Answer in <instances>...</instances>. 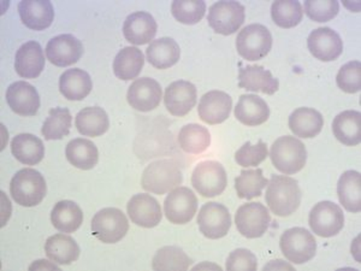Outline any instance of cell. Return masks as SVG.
<instances>
[{
  "label": "cell",
  "mask_w": 361,
  "mask_h": 271,
  "mask_svg": "<svg viewBox=\"0 0 361 271\" xmlns=\"http://www.w3.org/2000/svg\"><path fill=\"white\" fill-rule=\"evenodd\" d=\"M265 200L276 216L287 217L294 214L301 204L298 181L286 175H274L267 183Z\"/></svg>",
  "instance_id": "6da1fadb"
},
{
  "label": "cell",
  "mask_w": 361,
  "mask_h": 271,
  "mask_svg": "<svg viewBox=\"0 0 361 271\" xmlns=\"http://www.w3.org/2000/svg\"><path fill=\"white\" fill-rule=\"evenodd\" d=\"M10 194L18 205L25 207L39 205L47 194L45 177L35 169H21L11 179Z\"/></svg>",
  "instance_id": "7a4b0ae2"
},
{
  "label": "cell",
  "mask_w": 361,
  "mask_h": 271,
  "mask_svg": "<svg viewBox=\"0 0 361 271\" xmlns=\"http://www.w3.org/2000/svg\"><path fill=\"white\" fill-rule=\"evenodd\" d=\"M183 182L180 165L173 159L153 162L145 169L141 177V186L148 193L166 194Z\"/></svg>",
  "instance_id": "3957f363"
},
{
  "label": "cell",
  "mask_w": 361,
  "mask_h": 271,
  "mask_svg": "<svg viewBox=\"0 0 361 271\" xmlns=\"http://www.w3.org/2000/svg\"><path fill=\"white\" fill-rule=\"evenodd\" d=\"M270 158L279 171L294 175L306 165L307 151L304 143L295 136H281L271 146Z\"/></svg>",
  "instance_id": "277c9868"
},
{
  "label": "cell",
  "mask_w": 361,
  "mask_h": 271,
  "mask_svg": "<svg viewBox=\"0 0 361 271\" xmlns=\"http://www.w3.org/2000/svg\"><path fill=\"white\" fill-rule=\"evenodd\" d=\"M279 247L288 262L293 264L307 263L317 253L316 238L301 227L286 230L279 239Z\"/></svg>",
  "instance_id": "5b68a950"
},
{
  "label": "cell",
  "mask_w": 361,
  "mask_h": 271,
  "mask_svg": "<svg viewBox=\"0 0 361 271\" xmlns=\"http://www.w3.org/2000/svg\"><path fill=\"white\" fill-rule=\"evenodd\" d=\"M272 47V35L263 25L253 23L240 30L236 37L238 54L250 62L267 57Z\"/></svg>",
  "instance_id": "8992f818"
},
{
  "label": "cell",
  "mask_w": 361,
  "mask_h": 271,
  "mask_svg": "<svg viewBox=\"0 0 361 271\" xmlns=\"http://www.w3.org/2000/svg\"><path fill=\"white\" fill-rule=\"evenodd\" d=\"M95 238L104 243H117L127 235L129 222L123 211L116 207L100 210L90 224Z\"/></svg>",
  "instance_id": "52a82bcc"
},
{
  "label": "cell",
  "mask_w": 361,
  "mask_h": 271,
  "mask_svg": "<svg viewBox=\"0 0 361 271\" xmlns=\"http://www.w3.org/2000/svg\"><path fill=\"white\" fill-rule=\"evenodd\" d=\"M192 185L202 197H217L228 185L226 169L216 160L200 162L192 174Z\"/></svg>",
  "instance_id": "ba28073f"
},
{
  "label": "cell",
  "mask_w": 361,
  "mask_h": 271,
  "mask_svg": "<svg viewBox=\"0 0 361 271\" xmlns=\"http://www.w3.org/2000/svg\"><path fill=\"white\" fill-rule=\"evenodd\" d=\"M308 224L313 233L320 238H331L343 229L345 214L335 203L329 200L320 202L311 210Z\"/></svg>",
  "instance_id": "9c48e42d"
},
{
  "label": "cell",
  "mask_w": 361,
  "mask_h": 271,
  "mask_svg": "<svg viewBox=\"0 0 361 271\" xmlns=\"http://www.w3.org/2000/svg\"><path fill=\"white\" fill-rule=\"evenodd\" d=\"M270 222V212L262 203L243 204L235 215L238 233L247 239L262 238L269 229Z\"/></svg>",
  "instance_id": "30bf717a"
},
{
  "label": "cell",
  "mask_w": 361,
  "mask_h": 271,
  "mask_svg": "<svg viewBox=\"0 0 361 271\" xmlns=\"http://www.w3.org/2000/svg\"><path fill=\"white\" fill-rule=\"evenodd\" d=\"M245 6L238 1H218L209 8L207 21L214 33L231 35L245 23Z\"/></svg>",
  "instance_id": "8fae6325"
},
{
  "label": "cell",
  "mask_w": 361,
  "mask_h": 271,
  "mask_svg": "<svg viewBox=\"0 0 361 271\" xmlns=\"http://www.w3.org/2000/svg\"><path fill=\"white\" fill-rule=\"evenodd\" d=\"M197 211V195L188 187H176L165 198L164 214L173 224H187Z\"/></svg>",
  "instance_id": "7c38bea8"
},
{
  "label": "cell",
  "mask_w": 361,
  "mask_h": 271,
  "mask_svg": "<svg viewBox=\"0 0 361 271\" xmlns=\"http://www.w3.org/2000/svg\"><path fill=\"white\" fill-rule=\"evenodd\" d=\"M197 226L205 238L211 240L224 238L231 227L229 210L219 203H206L197 214Z\"/></svg>",
  "instance_id": "4fadbf2b"
},
{
  "label": "cell",
  "mask_w": 361,
  "mask_h": 271,
  "mask_svg": "<svg viewBox=\"0 0 361 271\" xmlns=\"http://www.w3.org/2000/svg\"><path fill=\"white\" fill-rule=\"evenodd\" d=\"M82 42L71 34H62L49 40L46 46V58L59 68L73 66L82 57Z\"/></svg>",
  "instance_id": "5bb4252c"
},
{
  "label": "cell",
  "mask_w": 361,
  "mask_h": 271,
  "mask_svg": "<svg viewBox=\"0 0 361 271\" xmlns=\"http://www.w3.org/2000/svg\"><path fill=\"white\" fill-rule=\"evenodd\" d=\"M307 47L313 57L322 62H333L343 52L340 35L329 27H320L308 35Z\"/></svg>",
  "instance_id": "9a60e30c"
},
{
  "label": "cell",
  "mask_w": 361,
  "mask_h": 271,
  "mask_svg": "<svg viewBox=\"0 0 361 271\" xmlns=\"http://www.w3.org/2000/svg\"><path fill=\"white\" fill-rule=\"evenodd\" d=\"M163 98V90L154 78H137L128 90L129 105L137 112H152L159 107Z\"/></svg>",
  "instance_id": "2e32d148"
},
{
  "label": "cell",
  "mask_w": 361,
  "mask_h": 271,
  "mask_svg": "<svg viewBox=\"0 0 361 271\" xmlns=\"http://www.w3.org/2000/svg\"><path fill=\"white\" fill-rule=\"evenodd\" d=\"M197 98V87L185 80H178L165 90V107L175 117H183L195 107Z\"/></svg>",
  "instance_id": "e0dca14e"
},
{
  "label": "cell",
  "mask_w": 361,
  "mask_h": 271,
  "mask_svg": "<svg viewBox=\"0 0 361 271\" xmlns=\"http://www.w3.org/2000/svg\"><path fill=\"white\" fill-rule=\"evenodd\" d=\"M6 102L15 114L22 117L35 116L40 107L37 88L25 81H17L8 86Z\"/></svg>",
  "instance_id": "ac0fdd59"
},
{
  "label": "cell",
  "mask_w": 361,
  "mask_h": 271,
  "mask_svg": "<svg viewBox=\"0 0 361 271\" xmlns=\"http://www.w3.org/2000/svg\"><path fill=\"white\" fill-rule=\"evenodd\" d=\"M127 212L133 223L147 229L158 226L163 218L161 206L149 194H135L128 202Z\"/></svg>",
  "instance_id": "d6986e66"
},
{
  "label": "cell",
  "mask_w": 361,
  "mask_h": 271,
  "mask_svg": "<svg viewBox=\"0 0 361 271\" xmlns=\"http://www.w3.org/2000/svg\"><path fill=\"white\" fill-rule=\"evenodd\" d=\"M231 107L233 98L228 93L222 90H209L200 99L197 114L202 122L214 126L229 119Z\"/></svg>",
  "instance_id": "ffe728a7"
},
{
  "label": "cell",
  "mask_w": 361,
  "mask_h": 271,
  "mask_svg": "<svg viewBox=\"0 0 361 271\" xmlns=\"http://www.w3.org/2000/svg\"><path fill=\"white\" fill-rule=\"evenodd\" d=\"M21 21L32 30H45L54 20V5L49 0H23L18 4Z\"/></svg>",
  "instance_id": "44dd1931"
},
{
  "label": "cell",
  "mask_w": 361,
  "mask_h": 271,
  "mask_svg": "<svg viewBox=\"0 0 361 271\" xmlns=\"http://www.w3.org/2000/svg\"><path fill=\"white\" fill-rule=\"evenodd\" d=\"M157 29L158 25L151 13L137 11L126 18L123 25L124 37L133 45H146L148 42H153Z\"/></svg>",
  "instance_id": "7402d4cb"
},
{
  "label": "cell",
  "mask_w": 361,
  "mask_h": 271,
  "mask_svg": "<svg viewBox=\"0 0 361 271\" xmlns=\"http://www.w3.org/2000/svg\"><path fill=\"white\" fill-rule=\"evenodd\" d=\"M238 87L250 92L272 95L279 90V81L264 66H247L238 71Z\"/></svg>",
  "instance_id": "603a6c76"
},
{
  "label": "cell",
  "mask_w": 361,
  "mask_h": 271,
  "mask_svg": "<svg viewBox=\"0 0 361 271\" xmlns=\"http://www.w3.org/2000/svg\"><path fill=\"white\" fill-rule=\"evenodd\" d=\"M45 68V56L37 42H28L17 49L15 69L23 78H37Z\"/></svg>",
  "instance_id": "cb8c5ba5"
},
{
  "label": "cell",
  "mask_w": 361,
  "mask_h": 271,
  "mask_svg": "<svg viewBox=\"0 0 361 271\" xmlns=\"http://www.w3.org/2000/svg\"><path fill=\"white\" fill-rule=\"evenodd\" d=\"M235 117L247 127H258L270 117V107L263 98L255 95H243L235 107Z\"/></svg>",
  "instance_id": "d4e9b609"
},
{
  "label": "cell",
  "mask_w": 361,
  "mask_h": 271,
  "mask_svg": "<svg viewBox=\"0 0 361 271\" xmlns=\"http://www.w3.org/2000/svg\"><path fill=\"white\" fill-rule=\"evenodd\" d=\"M324 127V119L311 107H299L289 116V128L293 134L302 139L316 138Z\"/></svg>",
  "instance_id": "484cf974"
},
{
  "label": "cell",
  "mask_w": 361,
  "mask_h": 271,
  "mask_svg": "<svg viewBox=\"0 0 361 271\" xmlns=\"http://www.w3.org/2000/svg\"><path fill=\"white\" fill-rule=\"evenodd\" d=\"M80 247L70 235L56 234L46 240L45 253L52 263L70 265L80 257Z\"/></svg>",
  "instance_id": "4316f807"
},
{
  "label": "cell",
  "mask_w": 361,
  "mask_h": 271,
  "mask_svg": "<svg viewBox=\"0 0 361 271\" xmlns=\"http://www.w3.org/2000/svg\"><path fill=\"white\" fill-rule=\"evenodd\" d=\"M146 57L148 63L156 69H169L180 61V46L171 37H160L149 44L146 49Z\"/></svg>",
  "instance_id": "83f0119b"
},
{
  "label": "cell",
  "mask_w": 361,
  "mask_h": 271,
  "mask_svg": "<svg viewBox=\"0 0 361 271\" xmlns=\"http://www.w3.org/2000/svg\"><path fill=\"white\" fill-rule=\"evenodd\" d=\"M11 152L20 163L37 165L44 159L45 146L42 139L28 133L18 134L11 141Z\"/></svg>",
  "instance_id": "f1b7e54d"
},
{
  "label": "cell",
  "mask_w": 361,
  "mask_h": 271,
  "mask_svg": "<svg viewBox=\"0 0 361 271\" xmlns=\"http://www.w3.org/2000/svg\"><path fill=\"white\" fill-rule=\"evenodd\" d=\"M75 127L81 136L98 138L107 132L110 119L103 107H85L76 115Z\"/></svg>",
  "instance_id": "f546056e"
},
{
  "label": "cell",
  "mask_w": 361,
  "mask_h": 271,
  "mask_svg": "<svg viewBox=\"0 0 361 271\" xmlns=\"http://www.w3.org/2000/svg\"><path fill=\"white\" fill-rule=\"evenodd\" d=\"M92 78L82 69L66 70L59 78V90L68 100H83L92 92Z\"/></svg>",
  "instance_id": "4dcf8cb0"
},
{
  "label": "cell",
  "mask_w": 361,
  "mask_h": 271,
  "mask_svg": "<svg viewBox=\"0 0 361 271\" xmlns=\"http://www.w3.org/2000/svg\"><path fill=\"white\" fill-rule=\"evenodd\" d=\"M333 133L341 144L357 146L361 141V114L354 110L341 112L333 122Z\"/></svg>",
  "instance_id": "1f68e13d"
},
{
  "label": "cell",
  "mask_w": 361,
  "mask_h": 271,
  "mask_svg": "<svg viewBox=\"0 0 361 271\" xmlns=\"http://www.w3.org/2000/svg\"><path fill=\"white\" fill-rule=\"evenodd\" d=\"M337 194L341 205L349 212L361 211V175L354 170L342 174L337 183Z\"/></svg>",
  "instance_id": "d6a6232c"
},
{
  "label": "cell",
  "mask_w": 361,
  "mask_h": 271,
  "mask_svg": "<svg viewBox=\"0 0 361 271\" xmlns=\"http://www.w3.org/2000/svg\"><path fill=\"white\" fill-rule=\"evenodd\" d=\"M51 222L61 233H75L82 224V210L71 200L58 202L51 211Z\"/></svg>",
  "instance_id": "836d02e7"
},
{
  "label": "cell",
  "mask_w": 361,
  "mask_h": 271,
  "mask_svg": "<svg viewBox=\"0 0 361 271\" xmlns=\"http://www.w3.org/2000/svg\"><path fill=\"white\" fill-rule=\"evenodd\" d=\"M144 64L145 56L142 51L134 46H127L121 49L116 56L114 73L119 80L130 81L139 76Z\"/></svg>",
  "instance_id": "e575fe53"
},
{
  "label": "cell",
  "mask_w": 361,
  "mask_h": 271,
  "mask_svg": "<svg viewBox=\"0 0 361 271\" xmlns=\"http://www.w3.org/2000/svg\"><path fill=\"white\" fill-rule=\"evenodd\" d=\"M66 156L70 164L81 170H90L98 164V148L94 143L83 138L71 140L66 145Z\"/></svg>",
  "instance_id": "d590c367"
},
{
  "label": "cell",
  "mask_w": 361,
  "mask_h": 271,
  "mask_svg": "<svg viewBox=\"0 0 361 271\" xmlns=\"http://www.w3.org/2000/svg\"><path fill=\"white\" fill-rule=\"evenodd\" d=\"M177 140L185 153L200 155L209 147L211 134L207 128L200 124H185V127L180 128Z\"/></svg>",
  "instance_id": "8d00e7d4"
},
{
  "label": "cell",
  "mask_w": 361,
  "mask_h": 271,
  "mask_svg": "<svg viewBox=\"0 0 361 271\" xmlns=\"http://www.w3.org/2000/svg\"><path fill=\"white\" fill-rule=\"evenodd\" d=\"M267 183L269 181L264 177L262 169H248L235 179V189L240 199L250 200L260 197Z\"/></svg>",
  "instance_id": "74e56055"
},
{
  "label": "cell",
  "mask_w": 361,
  "mask_h": 271,
  "mask_svg": "<svg viewBox=\"0 0 361 271\" xmlns=\"http://www.w3.org/2000/svg\"><path fill=\"white\" fill-rule=\"evenodd\" d=\"M192 263V259L180 247L165 246L157 251L153 257L152 269L157 271H185L188 270Z\"/></svg>",
  "instance_id": "f35d334b"
},
{
  "label": "cell",
  "mask_w": 361,
  "mask_h": 271,
  "mask_svg": "<svg viewBox=\"0 0 361 271\" xmlns=\"http://www.w3.org/2000/svg\"><path fill=\"white\" fill-rule=\"evenodd\" d=\"M272 21L281 28H294L302 21L304 10L295 0H279L271 5Z\"/></svg>",
  "instance_id": "ab89813d"
},
{
  "label": "cell",
  "mask_w": 361,
  "mask_h": 271,
  "mask_svg": "<svg viewBox=\"0 0 361 271\" xmlns=\"http://www.w3.org/2000/svg\"><path fill=\"white\" fill-rule=\"evenodd\" d=\"M73 116L66 107H54L42 126V133L46 140H62L69 136Z\"/></svg>",
  "instance_id": "60d3db41"
},
{
  "label": "cell",
  "mask_w": 361,
  "mask_h": 271,
  "mask_svg": "<svg viewBox=\"0 0 361 271\" xmlns=\"http://www.w3.org/2000/svg\"><path fill=\"white\" fill-rule=\"evenodd\" d=\"M206 13V3L202 0H175L171 4V13L176 21L183 25H197Z\"/></svg>",
  "instance_id": "b9f144b4"
},
{
  "label": "cell",
  "mask_w": 361,
  "mask_h": 271,
  "mask_svg": "<svg viewBox=\"0 0 361 271\" xmlns=\"http://www.w3.org/2000/svg\"><path fill=\"white\" fill-rule=\"evenodd\" d=\"M269 156L267 145L264 141H258V144L252 145L250 141L243 144L235 153V162L243 168L258 167Z\"/></svg>",
  "instance_id": "7bdbcfd3"
},
{
  "label": "cell",
  "mask_w": 361,
  "mask_h": 271,
  "mask_svg": "<svg viewBox=\"0 0 361 271\" xmlns=\"http://www.w3.org/2000/svg\"><path fill=\"white\" fill-rule=\"evenodd\" d=\"M336 83L345 93H357L361 90V63L352 61L342 66L337 74Z\"/></svg>",
  "instance_id": "ee69618b"
},
{
  "label": "cell",
  "mask_w": 361,
  "mask_h": 271,
  "mask_svg": "<svg viewBox=\"0 0 361 271\" xmlns=\"http://www.w3.org/2000/svg\"><path fill=\"white\" fill-rule=\"evenodd\" d=\"M304 6L305 13L308 18L319 23L331 21L340 11V4L336 0H328V1L306 0Z\"/></svg>",
  "instance_id": "f6af8a7d"
},
{
  "label": "cell",
  "mask_w": 361,
  "mask_h": 271,
  "mask_svg": "<svg viewBox=\"0 0 361 271\" xmlns=\"http://www.w3.org/2000/svg\"><path fill=\"white\" fill-rule=\"evenodd\" d=\"M226 269L228 271L248 270L258 269V260L255 253L246 248H238L233 251L226 260Z\"/></svg>",
  "instance_id": "bcb514c9"
},
{
  "label": "cell",
  "mask_w": 361,
  "mask_h": 271,
  "mask_svg": "<svg viewBox=\"0 0 361 271\" xmlns=\"http://www.w3.org/2000/svg\"><path fill=\"white\" fill-rule=\"evenodd\" d=\"M269 269H294L292 265L284 263L283 260H272L270 264H267L264 267L263 270H269Z\"/></svg>",
  "instance_id": "7dc6e473"
}]
</instances>
